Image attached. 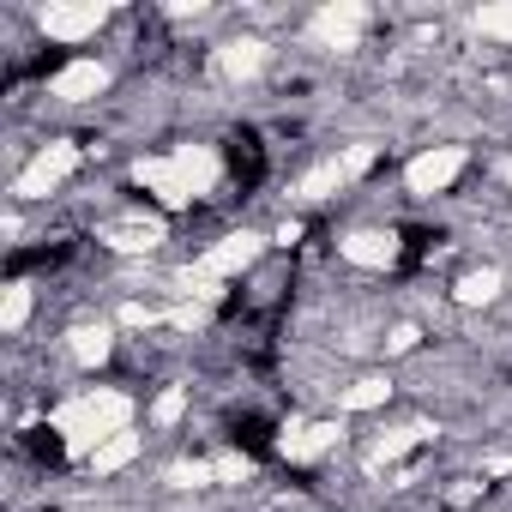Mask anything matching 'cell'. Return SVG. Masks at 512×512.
<instances>
[{"mask_svg": "<svg viewBox=\"0 0 512 512\" xmlns=\"http://www.w3.org/2000/svg\"><path fill=\"white\" fill-rule=\"evenodd\" d=\"M223 163H229V181H235L241 193H253V187L266 181V145H260V133H253V127L229 133V145H223Z\"/></svg>", "mask_w": 512, "mask_h": 512, "instance_id": "6da1fadb", "label": "cell"}]
</instances>
